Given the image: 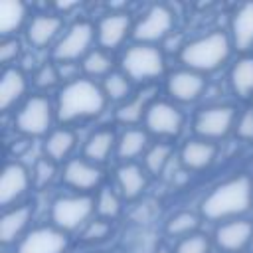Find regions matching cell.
<instances>
[{"label":"cell","instance_id":"6da1fadb","mask_svg":"<svg viewBox=\"0 0 253 253\" xmlns=\"http://www.w3.org/2000/svg\"><path fill=\"white\" fill-rule=\"evenodd\" d=\"M251 186L247 178H233L217 186L202 204V211L208 219H221L227 215L241 213L249 208Z\"/></svg>","mask_w":253,"mask_h":253},{"label":"cell","instance_id":"7a4b0ae2","mask_svg":"<svg viewBox=\"0 0 253 253\" xmlns=\"http://www.w3.org/2000/svg\"><path fill=\"white\" fill-rule=\"evenodd\" d=\"M105 105V99L97 85L87 79H77L63 87L59 93L57 117L59 121H73L77 117H91L97 115Z\"/></svg>","mask_w":253,"mask_h":253},{"label":"cell","instance_id":"3957f363","mask_svg":"<svg viewBox=\"0 0 253 253\" xmlns=\"http://www.w3.org/2000/svg\"><path fill=\"white\" fill-rule=\"evenodd\" d=\"M229 53V42L223 34L215 32L188 43L182 51V61L192 69H215Z\"/></svg>","mask_w":253,"mask_h":253},{"label":"cell","instance_id":"277c9868","mask_svg":"<svg viewBox=\"0 0 253 253\" xmlns=\"http://www.w3.org/2000/svg\"><path fill=\"white\" fill-rule=\"evenodd\" d=\"M123 67L132 79L156 77L162 73L164 61L156 47L150 45H134L123 57Z\"/></svg>","mask_w":253,"mask_h":253},{"label":"cell","instance_id":"5b68a950","mask_svg":"<svg viewBox=\"0 0 253 253\" xmlns=\"http://www.w3.org/2000/svg\"><path fill=\"white\" fill-rule=\"evenodd\" d=\"M91 200L85 196L59 198L51 208V217L61 229H75L91 213Z\"/></svg>","mask_w":253,"mask_h":253},{"label":"cell","instance_id":"8992f818","mask_svg":"<svg viewBox=\"0 0 253 253\" xmlns=\"http://www.w3.org/2000/svg\"><path fill=\"white\" fill-rule=\"evenodd\" d=\"M49 126V103L43 97H32L18 115V128L26 134H42Z\"/></svg>","mask_w":253,"mask_h":253},{"label":"cell","instance_id":"52a82bcc","mask_svg":"<svg viewBox=\"0 0 253 253\" xmlns=\"http://www.w3.org/2000/svg\"><path fill=\"white\" fill-rule=\"evenodd\" d=\"M65 249V237L49 227L34 229L24 237L18 253H61Z\"/></svg>","mask_w":253,"mask_h":253},{"label":"cell","instance_id":"ba28073f","mask_svg":"<svg viewBox=\"0 0 253 253\" xmlns=\"http://www.w3.org/2000/svg\"><path fill=\"white\" fill-rule=\"evenodd\" d=\"M233 123V109L229 107H211L204 109L196 119V130L204 136L215 138L223 136Z\"/></svg>","mask_w":253,"mask_h":253},{"label":"cell","instance_id":"9c48e42d","mask_svg":"<svg viewBox=\"0 0 253 253\" xmlns=\"http://www.w3.org/2000/svg\"><path fill=\"white\" fill-rule=\"evenodd\" d=\"M182 117L168 103H154L146 111V126L156 134H176L180 130Z\"/></svg>","mask_w":253,"mask_h":253},{"label":"cell","instance_id":"30bf717a","mask_svg":"<svg viewBox=\"0 0 253 253\" xmlns=\"http://www.w3.org/2000/svg\"><path fill=\"white\" fill-rule=\"evenodd\" d=\"M172 26V14L164 8V6H154L144 20L138 22V26L134 28V38L142 40V42H152L162 38Z\"/></svg>","mask_w":253,"mask_h":253},{"label":"cell","instance_id":"8fae6325","mask_svg":"<svg viewBox=\"0 0 253 253\" xmlns=\"http://www.w3.org/2000/svg\"><path fill=\"white\" fill-rule=\"evenodd\" d=\"M91 38H93V30H91L89 24H83V22L75 24L63 36V40L57 43L53 53H55L57 59H75V57H79L87 49Z\"/></svg>","mask_w":253,"mask_h":253},{"label":"cell","instance_id":"7c38bea8","mask_svg":"<svg viewBox=\"0 0 253 253\" xmlns=\"http://www.w3.org/2000/svg\"><path fill=\"white\" fill-rule=\"evenodd\" d=\"M251 233H253V225L249 221H243V219L229 221L217 227L215 241L225 251H239L247 245V241L251 239Z\"/></svg>","mask_w":253,"mask_h":253},{"label":"cell","instance_id":"4fadbf2b","mask_svg":"<svg viewBox=\"0 0 253 253\" xmlns=\"http://www.w3.org/2000/svg\"><path fill=\"white\" fill-rule=\"evenodd\" d=\"M26 184H28L26 170L20 164H8L4 168L2 180H0V204L8 206L18 196H22L26 190Z\"/></svg>","mask_w":253,"mask_h":253},{"label":"cell","instance_id":"5bb4252c","mask_svg":"<svg viewBox=\"0 0 253 253\" xmlns=\"http://www.w3.org/2000/svg\"><path fill=\"white\" fill-rule=\"evenodd\" d=\"M170 93L180 101H192L196 99L204 89V79L194 71H178L168 81Z\"/></svg>","mask_w":253,"mask_h":253},{"label":"cell","instance_id":"9a60e30c","mask_svg":"<svg viewBox=\"0 0 253 253\" xmlns=\"http://www.w3.org/2000/svg\"><path fill=\"white\" fill-rule=\"evenodd\" d=\"M126 30H128V18L125 14H111L103 18L99 24V42L105 47H115L117 43H121Z\"/></svg>","mask_w":253,"mask_h":253},{"label":"cell","instance_id":"2e32d148","mask_svg":"<svg viewBox=\"0 0 253 253\" xmlns=\"http://www.w3.org/2000/svg\"><path fill=\"white\" fill-rule=\"evenodd\" d=\"M99 178H101V172L83 160H71L65 168V180L73 188H81V190L93 188L99 182Z\"/></svg>","mask_w":253,"mask_h":253},{"label":"cell","instance_id":"e0dca14e","mask_svg":"<svg viewBox=\"0 0 253 253\" xmlns=\"http://www.w3.org/2000/svg\"><path fill=\"white\" fill-rule=\"evenodd\" d=\"M233 40L239 49H247L253 43V4L243 6L233 20Z\"/></svg>","mask_w":253,"mask_h":253},{"label":"cell","instance_id":"ac0fdd59","mask_svg":"<svg viewBox=\"0 0 253 253\" xmlns=\"http://www.w3.org/2000/svg\"><path fill=\"white\" fill-rule=\"evenodd\" d=\"M213 146L210 142L192 140L182 150V162L190 168H204L213 160Z\"/></svg>","mask_w":253,"mask_h":253},{"label":"cell","instance_id":"d6986e66","mask_svg":"<svg viewBox=\"0 0 253 253\" xmlns=\"http://www.w3.org/2000/svg\"><path fill=\"white\" fill-rule=\"evenodd\" d=\"M30 217V208H18L8 211L0 221V239L2 243H10L20 235V231L26 227V221Z\"/></svg>","mask_w":253,"mask_h":253},{"label":"cell","instance_id":"ffe728a7","mask_svg":"<svg viewBox=\"0 0 253 253\" xmlns=\"http://www.w3.org/2000/svg\"><path fill=\"white\" fill-rule=\"evenodd\" d=\"M59 28V20L53 16H38L32 20L30 30H28V38L34 45H45L57 32Z\"/></svg>","mask_w":253,"mask_h":253},{"label":"cell","instance_id":"44dd1931","mask_svg":"<svg viewBox=\"0 0 253 253\" xmlns=\"http://www.w3.org/2000/svg\"><path fill=\"white\" fill-rule=\"evenodd\" d=\"M24 93V77L16 69H8L0 83V109H8Z\"/></svg>","mask_w":253,"mask_h":253},{"label":"cell","instance_id":"7402d4cb","mask_svg":"<svg viewBox=\"0 0 253 253\" xmlns=\"http://www.w3.org/2000/svg\"><path fill=\"white\" fill-rule=\"evenodd\" d=\"M117 178H119V186L126 198H134L144 188V176L138 170V166H134V164H126V166L119 168Z\"/></svg>","mask_w":253,"mask_h":253},{"label":"cell","instance_id":"603a6c76","mask_svg":"<svg viewBox=\"0 0 253 253\" xmlns=\"http://www.w3.org/2000/svg\"><path fill=\"white\" fill-rule=\"evenodd\" d=\"M24 20V6L18 0L0 2V34H10Z\"/></svg>","mask_w":253,"mask_h":253},{"label":"cell","instance_id":"cb8c5ba5","mask_svg":"<svg viewBox=\"0 0 253 253\" xmlns=\"http://www.w3.org/2000/svg\"><path fill=\"white\" fill-rule=\"evenodd\" d=\"M231 81H233V87L239 95H247V93L253 91V59L251 57L241 59L233 67Z\"/></svg>","mask_w":253,"mask_h":253},{"label":"cell","instance_id":"d4e9b609","mask_svg":"<svg viewBox=\"0 0 253 253\" xmlns=\"http://www.w3.org/2000/svg\"><path fill=\"white\" fill-rule=\"evenodd\" d=\"M111 146H113V134L109 130H99L87 140L85 154L91 160H105L109 150H111Z\"/></svg>","mask_w":253,"mask_h":253},{"label":"cell","instance_id":"484cf974","mask_svg":"<svg viewBox=\"0 0 253 253\" xmlns=\"http://www.w3.org/2000/svg\"><path fill=\"white\" fill-rule=\"evenodd\" d=\"M71 146H73V134L69 130H55L45 142V152L51 158L59 160L71 150Z\"/></svg>","mask_w":253,"mask_h":253},{"label":"cell","instance_id":"4316f807","mask_svg":"<svg viewBox=\"0 0 253 253\" xmlns=\"http://www.w3.org/2000/svg\"><path fill=\"white\" fill-rule=\"evenodd\" d=\"M146 144V134L142 130H126L119 142V154L121 158H132L136 156Z\"/></svg>","mask_w":253,"mask_h":253},{"label":"cell","instance_id":"83f0119b","mask_svg":"<svg viewBox=\"0 0 253 253\" xmlns=\"http://www.w3.org/2000/svg\"><path fill=\"white\" fill-rule=\"evenodd\" d=\"M198 225L196 215L192 213H178L168 221V233L170 235H186Z\"/></svg>","mask_w":253,"mask_h":253},{"label":"cell","instance_id":"f1b7e54d","mask_svg":"<svg viewBox=\"0 0 253 253\" xmlns=\"http://www.w3.org/2000/svg\"><path fill=\"white\" fill-rule=\"evenodd\" d=\"M83 67H85V71L91 73V75H103V73L109 71L111 59H109L105 53H101V51H93V53H89V55L85 57Z\"/></svg>","mask_w":253,"mask_h":253},{"label":"cell","instance_id":"f546056e","mask_svg":"<svg viewBox=\"0 0 253 253\" xmlns=\"http://www.w3.org/2000/svg\"><path fill=\"white\" fill-rule=\"evenodd\" d=\"M170 156V148L166 144H156L150 148V152L146 154V166L150 172H160L164 168V164L168 162Z\"/></svg>","mask_w":253,"mask_h":253},{"label":"cell","instance_id":"4dcf8cb0","mask_svg":"<svg viewBox=\"0 0 253 253\" xmlns=\"http://www.w3.org/2000/svg\"><path fill=\"white\" fill-rule=\"evenodd\" d=\"M105 89H107V93H109L113 99H123V97L128 93V81H126L123 75L115 73V75H109V77H107Z\"/></svg>","mask_w":253,"mask_h":253},{"label":"cell","instance_id":"1f68e13d","mask_svg":"<svg viewBox=\"0 0 253 253\" xmlns=\"http://www.w3.org/2000/svg\"><path fill=\"white\" fill-rule=\"evenodd\" d=\"M176 253H208V239L204 235H192V237H186Z\"/></svg>","mask_w":253,"mask_h":253},{"label":"cell","instance_id":"d6a6232c","mask_svg":"<svg viewBox=\"0 0 253 253\" xmlns=\"http://www.w3.org/2000/svg\"><path fill=\"white\" fill-rule=\"evenodd\" d=\"M97 206H99V211L103 215H109V217L117 215V211H119V200H117V196L111 190H103L101 192Z\"/></svg>","mask_w":253,"mask_h":253},{"label":"cell","instance_id":"836d02e7","mask_svg":"<svg viewBox=\"0 0 253 253\" xmlns=\"http://www.w3.org/2000/svg\"><path fill=\"white\" fill-rule=\"evenodd\" d=\"M140 111H142V99H136V101L121 107L117 115H119V121H123V123H134L140 117Z\"/></svg>","mask_w":253,"mask_h":253},{"label":"cell","instance_id":"e575fe53","mask_svg":"<svg viewBox=\"0 0 253 253\" xmlns=\"http://www.w3.org/2000/svg\"><path fill=\"white\" fill-rule=\"evenodd\" d=\"M237 132L243 138H253V109H247L237 125Z\"/></svg>","mask_w":253,"mask_h":253},{"label":"cell","instance_id":"d590c367","mask_svg":"<svg viewBox=\"0 0 253 253\" xmlns=\"http://www.w3.org/2000/svg\"><path fill=\"white\" fill-rule=\"evenodd\" d=\"M55 79H57L55 69H53L51 65H43V67H42V71H40V73H38V77H36V83H38L40 87H49V85H53V83H55Z\"/></svg>","mask_w":253,"mask_h":253},{"label":"cell","instance_id":"8d00e7d4","mask_svg":"<svg viewBox=\"0 0 253 253\" xmlns=\"http://www.w3.org/2000/svg\"><path fill=\"white\" fill-rule=\"evenodd\" d=\"M107 233H109V225L105 221H93L85 231V239H101Z\"/></svg>","mask_w":253,"mask_h":253},{"label":"cell","instance_id":"74e56055","mask_svg":"<svg viewBox=\"0 0 253 253\" xmlns=\"http://www.w3.org/2000/svg\"><path fill=\"white\" fill-rule=\"evenodd\" d=\"M18 42L16 40H10V42H4L2 45H0V61L2 63H6V61H10L16 53H18Z\"/></svg>","mask_w":253,"mask_h":253},{"label":"cell","instance_id":"f35d334b","mask_svg":"<svg viewBox=\"0 0 253 253\" xmlns=\"http://www.w3.org/2000/svg\"><path fill=\"white\" fill-rule=\"evenodd\" d=\"M36 178H38V184H43V182H47L49 178H51V174H53V166L47 162V160H40L38 162V168H36Z\"/></svg>","mask_w":253,"mask_h":253},{"label":"cell","instance_id":"ab89813d","mask_svg":"<svg viewBox=\"0 0 253 253\" xmlns=\"http://www.w3.org/2000/svg\"><path fill=\"white\" fill-rule=\"evenodd\" d=\"M71 6H75V4H73V2H59V4H57V8H63V10H65V8H71Z\"/></svg>","mask_w":253,"mask_h":253},{"label":"cell","instance_id":"60d3db41","mask_svg":"<svg viewBox=\"0 0 253 253\" xmlns=\"http://www.w3.org/2000/svg\"><path fill=\"white\" fill-rule=\"evenodd\" d=\"M156 253H168V251H166V249H158Z\"/></svg>","mask_w":253,"mask_h":253}]
</instances>
